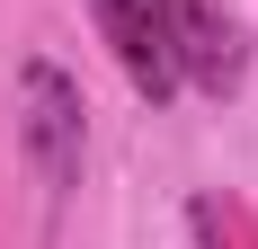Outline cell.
<instances>
[{
	"label": "cell",
	"instance_id": "6da1fadb",
	"mask_svg": "<svg viewBox=\"0 0 258 249\" xmlns=\"http://www.w3.org/2000/svg\"><path fill=\"white\" fill-rule=\"evenodd\" d=\"M18 151L45 196H72L80 160H89V107H80V80L45 53L18 63Z\"/></svg>",
	"mask_w": 258,
	"mask_h": 249
},
{
	"label": "cell",
	"instance_id": "7a4b0ae2",
	"mask_svg": "<svg viewBox=\"0 0 258 249\" xmlns=\"http://www.w3.org/2000/svg\"><path fill=\"white\" fill-rule=\"evenodd\" d=\"M160 9V36L178 53V89H205V98H240L249 80V36L223 0H152Z\"/></svg>",
	"mask_w": 258,
	"mask_h": 249
},
{
	"label": "cell",
	"instance_id": "3957f363",
	"mask_svg": "<svg viewBox=\"0 0 258 249\" xmlns=\"http://www.w3.org/2000/svg\"><path fill=\"white\" fill-rule=\"evenodd\" d=\"M80 9H89V27H98V45L116 53V72L134 80V98H152V107L178 98V53H169V36H160L152 0H80Z\"/></svg>",
	"mask_w": 258,
	"mask_h": 249
}]
</instances>
